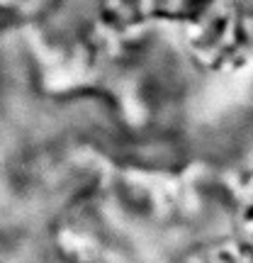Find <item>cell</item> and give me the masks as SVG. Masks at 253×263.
I'll return each mask as SVG.
<instances>
[{"label": "cell", "mask_w": 253, "mask_h": 263, "mask_svg": "<svg viewBox=\"0 0 253 263\" xmlns=\"http://www.w3.org/2000/svg\"><path fill=\"white\" fill-rule=\"evenodd\" d=\"M105 17H110L114 25H129L134 15H137V10L131 8L129 0H110L107 5H105Z\"/></svg>", "instance_id": "6da1fadb"}]
</instances>
